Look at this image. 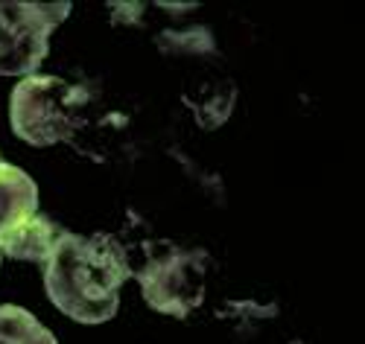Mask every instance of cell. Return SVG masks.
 <instances>
[{
	"label": "cell",
	"instance_id": "obj_1",
	"mask_svg": "<svg viewBox=\"0 0 365 344\" xmlns=\"http://www.w3.org/2000/svg\"><path fill=\"white\" fill-rule=\"evenodd\" d=\"M132 266L111 234L62 231L44 263V289L58 312L79 324H106L120 309Z\"/></svg>",
	"mask_w": 365,
	"mask_h": 344
},
{
	"label": "cell",
	"instance_id": "obj_2",
	"mask_svg": "<svg viewBox=\"0 0 365 344\" xmlns=\"http://www.w3.org/2000/svg\"><path fill=\"white\" fill-rule=\"evenodd\" d=\"M88 90L58 76H24L9 97L12 132L29 146L71 140L85 123Z\"/></svg>",
	"mask_w": 365,
	"mask_h": 344
},
{
	"label": "cell",
	"instance_id": "obj_3",
	"mask_svg": "<svg viewBox=\"0 0 365 344\" xmlns=\"http://www.w3.org/2000/svg\"><path fill=\"white\" fill-rule=\"evenodd\" d=\"M68 15L71 4H0V76H33Z\"/></svg>",
	"mask_w": 365,
	"mask_h": 344
},
{
	"label": "cell",
	"instance_id": "obj_4",
	"mask_svg": "<svg viewBox=\"0 0 365 344\" xmlns=\"http://www.w3.org/2000/svg\"><path fill=\"white\" fill-rule=\"evenodd\" d=\"M205 274L207 254L185 251V248H164V251L152 254L143 269L132 271V277H138L146 303L175 318H187L202 303Z\"/></svg>",
	"mask_w": 365,
	"mask_h": 344
},
{
	"label": "cell",
	"instance_id": "obj_5",
	"mask_svg": "<svg viewBox=\"0 0 365 344\" xmlns=\"http://www.w3.org/2000/svg\"><path fill=\"white\" fill-rule=\"evenodd\" d=\"M58 231L47 216L36 213L24 219L21 225H15L12 231L0 234V257H12V260H29V263H47L53 245L58 239Z\"/></svg>",
	"mask_w": 365,
	"mask_h": 344
},
{
	"label": "cell",
	"instance_id": "obj_6",
	"mask_svg": "<svg viewBox=\"0 0 365 344\" xmlns=\"http://www.w3.org/2000/svg\"><path fill=\"white\" fill-rule=\"evenodd\" d=\"M38 213V187L21 167L0 161V234Z\"/></svg>",
	"mask_w": 365,
	"mask_h": 344
},
{
	"label": "cell",
	"instance_id": "obj_7",
	"mask_svg": "<svg viewBox=\"0 0 365 344\" xmlns=\"http://www.w3.org/2000/svg\"><path fill=\"white\" fill-rule=\"evenodd\" d=\"M0 344H58V341L29 309L4 303L0 306Z\"/></svg>",
	"mask_w": 365,
	"mask_h": 344
}]
</instances>
